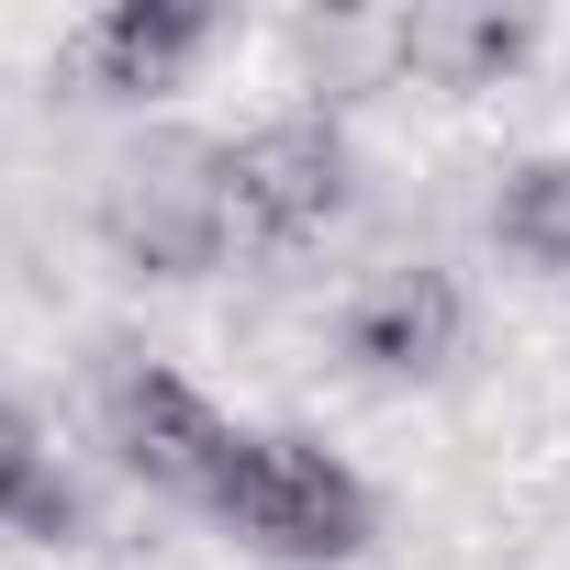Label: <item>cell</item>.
<instances>
[{
  "mask_svg": "<svg viewBox=\"0 0 570 570\" xmlns=\"http://www.w3.org/2000/svg\"><path fill=\"white\" fill-rule=\"evenodd\" d=\"M224 190H235V235L303 246L347 202V135L325 112H279V124H257V135L224 146Z\"/></svg>",
  "mask_w": 570,
  "mask_h": 570,
  "instance_id": "3957f363",
  "label": "cell"
},
{
  "mask_svg": "<svg viewBox=\"0 0 570 570\" xmlns=\"http://www.w3.org/2000/svg\"><path fill=\"white\" fill-rule=\"evenodd\" d=\"M35 481H46V448H35V425H23L12 403H0V525L35 503Z\"/></svg>",
  "mask_w": 570,
  "mask_h": 570,
  "instance_id": "9c48e42d",
  "label": "cell"
},
{
  "mask_svg": "<svg viewBox=\"0 0 570 570\" xmlns=\"http://www.w3.org/2000/svg\"><path fill=\"white\" fill-rule=\"evenodd\" d=\"M213 514L268 548V559H358L370 548V492L347 459H325L314 436H235L224 481H213Z\"/></svg>",
  "mask_w": 570,
  "mask_h": 570,
  "instance_id": "7a4b0ae2",
  "label": "cell"
},
{
  "mask_svg": "<svg viewBox=\"0 0 570 570\" xmlns=\"http://www.w3.org/2000/svg\"><path fill=\"white\" fill-rule=\"evenodd\" d=\"M392 57L425 90H492V79H514L537 57V23L503 12V0H414L392 23Z\"/></svg>",
  "mask_w": 570,
  "mask_h": 570,
  "instance_id": "52a82bcc",
  "label": "cell"
},
{
  "mask_svg": "<svg viewBox=\"0 0 570 570\" xmlns=\"http://www.w3.org/2000/svg\"><path fill=\"white\" fill-rule=\"evenodd\" d=\"M202 46H213V12H202V0H112L101 23H79L68 79L101 90V101H157V90L190 79Z\"/></svg>",
  "mask_w": 570,
  "mask_h": 570,
  "instance_id": "8992f818",
  "label": "cell"
},
{
  "mask_svg": "<svg viewBox=\"0 0 570 570\" xmlns=\"http://www.w3.org/2000/svg\"><path fill=\"white\" fill-rule=\"evenodd\" d=\"M459 325H470V303H459V279L448 268H381V279H358V303H347V358L358 370H381V381H436L448 358H459Z\"/></svg>",
  "mask_w": 570,
  "mask_h": 570,
  "instance_id": "5b68a950",
  "label": "cell"
},
{
  "mask_svg": "<svg viewBox=\"0 0 570 570\" xmlns=\"http://www.w3.org/2000/svg\"><path fill=\"white\" fill-rule=\"evenodd\" d=\"M101 246L135 279H202L235 246V190H224V146L202 135H146L112 190H101Z\"/></svg>",
  "mask_w": 570,
  "mask_h": 570,
  "instance_id": "6da1fadb",
  "label": "cell"
},
{
  "mask_svg": "<svg viewBox=\"0 0 570 570\" xmlns=\"http://www.w3.org/2000/svg\"><path fill=\"white\" fill-rule=\"evenodd\" d=\"M112 459H124L135 481H157V492L213 503V481H224V459H235V425H224L179 370H124V381H112Z\"/></svg>",
  "mask_w": 570,
  "mask_h": 570,
  "instance_id": "277c9868",
  "label": "cell"
},
{
  "mask_svg": "<svg viewBox=\"0 0 570 570\" xmlns=\"http://www.w3.org/2000/svg\"><path fill=\"white\" fill-rule=\"evenodd\" d=\"M492 235L537 268V279H570V157H525L492 202Z\"/></svg>",
  "mask_w": 570,
  "mask_h": 570,
  "instance_id": "ba28073f",
  "label": "cell"
}]
</instances>
